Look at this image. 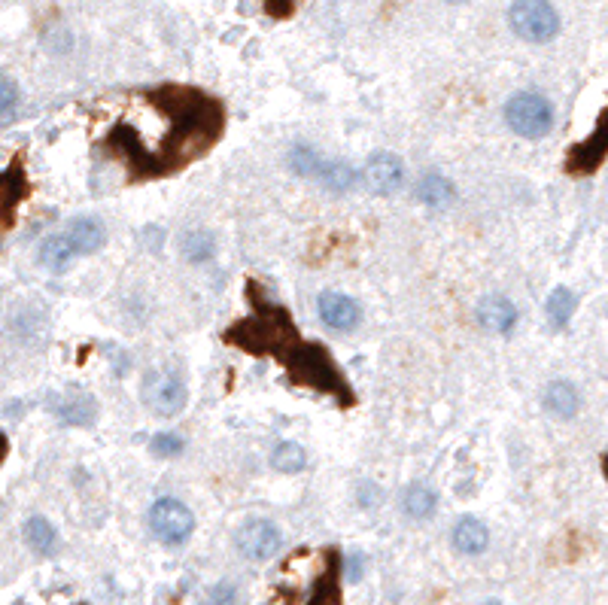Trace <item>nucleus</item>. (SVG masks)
<instances>
[{"label":"nucleus","instance_id":"obj_1","mask_svg":"<svg viewBox=\"0 0 608 605\" xmlns=\"http://www.w3.org/2000/svg\"><path fill=\"white\" fill-rule=\"evenodd\" d=\"M152 116L165 119L159 137H131V140H104V153L128 168L134 180H149L174 174L204 153L222 137L225 113L216 98L192 86H156L140 92Z\"/></svg>","mask_w":608,"mask_h":605},{"label":"nucleus","instance_id":"obj_2","mask_svg":"<svg viewBox=\"0 0 608 605\" xmlns=\"http://www.w3.org/2000/svg\"><path fill=\"white\" fill-rule=\"evenodd\" d=\"M505 122L517 137L542 140L554 128V107L542 92L523 89V92H514L505 101Z\"/></svg>","mask_w":608,"mask_h":605},{"label":"nucleus","instance_id":"obj_3","mask_svg":"<svg viewBox=\"0 0 608 605\" xmlns=\"http://www.w3.org/2000/svg\"><path fill=\"white\" fill-rule=\"evenodd\" d=\"M508 25L526 43H551L560 34V13L551 0H514Z\"/></svg>","mask_w":608,"mask_h":605},{"label":"nucleus","instance_id":"obj_4","mask_svg":"<svg viewBox=\"0 0 608 605\" xmlns=\"http://www.w3.org/2000/svg\"><path fill=\"white\" fill-rule=\"evenodd\" d=\"M140 396H143V405L156 414V417H177L183 414L186 402H189V390H186V381L171 371V368H149L146 377H143V387H140Z\"/></svg>","mask_w":608,"mask_h":605},{"label":"nucleus","instance_id":"obj_5","mask_svg":"<svg viewBox=\"0 0 608 605\" xmlns=\"http://www.w3.org/2000/svg\"><path fill=\"white\" fill-rule=\"evenodd\" d=\"M149 533L156 536L162 545L168 548H177V545H186L195 533V514L186 502L174 499V496H162L149 505Z\"/></svg>","mask_w":608,"mask_h":605},{"label":"nucleus","instance_id":"obj_6","mask_svg":"<svg viewBox=\"0 0 608 605\" xmlns=\"http://www.w3.org/2000/svg\"><path fill=\"white\" fill-rule=\"evenodd\" d=\"M283 545V536L274 520L268 517H250L241 523L238 536H235V548L241 551V557L253 560V563H265L271 560Z\"/></svg>","mask_w":608,"mask_h":605},{"label":"nucleus","instance_id":"obj_7","mask_svg":"<svg viewBox=\"0 0 608 605\" xmlns=\"http://www.w3.org/2000/svg\"><path fill=\"white\" fill-rule=\"evenodd\" d=\"M605 159H608V110H602L593 131L569 149V171L572 174H593Z\"/></svg>","mask_w":608,"mask_h":605},{"label":"nucleus","instance_id":"obj_8","mask_svg":"<svg viewBox=\"0 0 608 605\" xmlns=\"http://www.w3.org/2000/svg\"><path fill=\"white\" fill-rule=\"evenodd\" d=\"M317 314H320V320H323L329 329H335V332H353V329L362 323L359 301L350 298L347 292H338V289L320 292V298H317Z\"/></svg>","mask_w":608,"mask_h":605},{"label":"nucleus","instance_id":"obj_9","mask_svg":"<svg viewBox=\"0 0 608 605\" xmlns=\"http://www.w3.org/2000/svg\"><path fill=\"white\" fill-rule=\"evenodd\" d=\"M365 183L371 192L377 195H390L396 192L402 183H405V165L399 156L393 153H374L368 162H365V171H362Z\"/></svg>","mask_w":608,"mask_h":605},{"label":"nucleus","instance_id":"obj_10","mask_svg":"<svg viewBox=\"0 0 608 605\" xmlns=\"http://www.w3.org/2000/svg\"><path fill=\"white\" fill-rule=\"evenodd\" d=\"M70 247L76 250V256H95L98 250H104L107 244V229H104V222L98 216H73L67 222V229H64Z\"/></svg>","mask_w":608,"mask_h":605},{"label":"nucleus","instance_id":"obj_11","mask_svg":"<svg viewBox=\"0 0 608 605\" xmlns=\"http://www.w3.org/2000/svg\"><path fill=\"white\" fill-rule=\"evenodd\" d=\"M478 323L487 329V332H496V335H508L514 326H517V308H514V301L493 292L487 298H481V305H478Z\"/></svg>","mask_w":608,"mask_h":605},{"label":"nucleus","instance_id":"obj_12","mask_svg":"<svg viewBox=\"0 0 608 605\" xmlns=\"http://www.w3.org/2000/svg\"><path fill=\"white\" fill-rule=\"evenodd\" d=\"M450 542H453V548L460 551V554H466V557H478V554H484L487 545H490V529L484 526V520L466 514V517H460V520L453 523Z\"/></svg>","mask_w":608,"mask_h":605},{"label":"nucleus","instance_id":"obj_13","mask_svg":"<svg viewBox=\"0 0 608 605\" xmlns=\"http://www.w3.org/2000/svg\"><path fill=\"white\" fill-rule=\"evenodd\" d=\"M37 259H40V265L49 271V274H64L70 265H73V259H76V250L70 247V241H67V235H49L43 244H40V250H37Z\"/></svg>","mask_w":608,"mask_h":605},{"label":"nucleus","instance_id":"obj_14","mask_svg":"<svg viewBox=\"0 0 608 605\" xmlns=\"http://www.w3.org/2000/svg\"><path fill=\"white\" fill-rule=\"evenodd\" d=\"M545 408L548 414L560 417V420H572L581 408V396L575 390V384L569 381H554L548 390H545Z\"/></svg>","mask_w":608,"mask_h":605},{"label":"nucleus","instance_id":"obj_15","mask_svg":"<svg viewBox=\"0 0 608 605\" xmlns=\"http://www.w3.org/2000/svg\"><path fill=\"white\" fill-rule=\"evenodd\" d=\"M58 417L70 426H92L98 417V402L89 393H67L58 405Z\"/></svg>","mask_w":608,"mask_h":605},{"label":"nucleus","instance_id":"obj_16","mask_svg":"<svg viewBox=\"0 0 608 605\" xmlns=\"http://www.w3.org/2000/svg\"><path fill=\"white\" fill-rule=\"evenodd\" d=\"M25 542H28V548H31L34 554H40V557H49V554L58 551V533H55V526H52L46 517H40V514H34V517L25 520Z\"/></svg>","mask_w":608,"mask_h":605},{"label":"nucleus","instance_id":"obj_17","mask_svg":"<svg viewBox=\"0 0 608 605\" xmlns=\"http://www.w3.org/2000/svg\"><path fill=\"white\" fill-rule=\"evenodd\" d=\"M575 308H578V298L569 286H557L548 301H545V314H548V323L554 329H566L575 317Z\"/></svg>","mask_w":608,"mask_h":605},{"label":"nucleus","instance_id":"obj_18","mask_svg":"<svg viewBox=\"0 0 608 605\" xmlns=\"http://www.w3.org/2000/svg\"><path fill=\"white\" fill-rule=\"evenodd\" d=\"M271 469L280 475H298L308 469V453H304V447L295 441H280L271 450Z\"/></svg>","mask_w":608,"mask_h":605},{"label":"nucleus","instance_id":"obj_19","mask_svg":"<svg viewBox=\"0 0 608 605\" xmlns=\"http://www.w3.org/2000/svg\"><path fill=\"white\" fill-rule=\"evenodd\" d=\"M417 198L426 204V207H447L453 198H456V189H453V183L447 180V177H441V174H426V177H420V183H417Z\"/></svg>","mask_w":608,"mask_h":605},{"label":"nucleus","instance_id":"obj_20","mask_svg":"<svg viewBox=\"0 0 608 605\" xmlns=\"http://www.w3.org/2000/svg\"><path fill=\"white\" fill-rule=\"evenodd\" d=\"M435 508H438V496H435L432 487H426V484H411V487H405V493H402V511H405L408 517L426 520V517H432Z\"/></svg>","mask_w":608,"mask_h":605},{"label":"nucleus","instance_id":"obj_21","mask_svg":"<svg viewBox=\"0 0 608 605\" xmlns=\"http://www.w3.org/2000/svg\"><path fill=\"white\" fill-rule=\"evenodd\" d=\"M326 162H329V159H323L317 149L308 146V143H295L292 153H289V168H292L298 177H308V180H320Z\"/></svg>","mask_w":608,"mask_h":605},{"label":"nucleus","instance_id":"obj_22","mask_svg":"<svg viewBox=\"0 0 608 605\" xmlns=\"http://www.w3.org/2000/svg\"><path fill=\"white\" fill-rule=\"evenodd\" d=\"M28 195V177L22 171V165H10L4 171V213H7V225H13V213L19 207V201Z\"/></svg>","mask_w":608,"mask_h":605},{"label":"nucleus","instance_id":"obj_23","mask_svg":"<svg viewBox=\"0 0 608 605\" xmlns=\"http://www.w3.org/2000/svg\"><path fill=\"white\" fill-rule=\"evenodd\" d=\"M338 575H341V566H338L335 554H329V566H326L323 578L317 581V590H314V596H311L308 605H344L341 602V587H338L341 581H338Z\"/></svg>","mask_w":608,"mask_h":605},{"label":"nucleus","instance_id":"obj_24","mask_svg":"<svg viewBox=\"0 0 608 605\" xmlns=\"http://www.w3.org/2000/svg\"><path fill=\"white\" fill-rule=\"evenodd\" d=\"M180 250H183V256L189 262H207L216 253V238L210 232H201V229L198 232H186L183 241H180Z\"/></svg>","mask_w":608,"mask_h":605},{"label":"nucleus","instance_id":"obj_25","mask_svg":"<svg viewBox=\"0 0 608 605\" xmlns=\"http://www.w3.org/2000/svg\"><path fill=\"white\" fill-rule=\"evenodd\" d=\"M320 183L323 186H329L332 192H347L353 183H356V171L347 165V162H326V168H323V177H320Z\"/></svg>","mask_w":608,"mask_h":605},{"label":"nucleus","instance_id":"obj_26","mask_svg":"<svg viewBox=\"0 0 608 605\" xmlns=\"http://www.w3.org/2000/svg\"><path fill=\"white\" fill-rule=\"evenodd\" d=\"M183 447H186V441L177 432H159L149 441V450L156 453V457H180Z\"/></svg>","mask_w":608,"mask_h":605},{"label":"nucleus","instance_id":"obj_27","mask_svg":"<svg viewBox=\"0 0 608 605\" xmlns=\"http://www.w3.org/2000/svg\"><path fill=\"white\" fill-rule=\"evenodd\" d=\"M0 98H4V122H10L13 116H16V83L10 80V77H4L0 80Z\"/></svg>","mask_w":608,"mask_h":605},{"label":"nucleus","instance_id":"obj_28","mask_svg":"<svg viewBox=\"0 0 608 605\" xmlns=\"http://www.w3.org/2000/svg\"><path fill=\"white\" fill-rule=\"evenodd\" d=\"M235 599V590H232V584H219V587H213V602H219V605H228Z\"/></svg>","mask_w":608,"mask_h":605},{"label":"nucleus","instance_id":"obj_29","mask_svg":"<svg viewBox=\"0 0 608 605\" xmlns=\"http://www.w3.org/2000/svg\"><path fill=\"white\" fill-rule=\"evenodd\" d=\"M347 575H350V581H359V575H362V557H350L347 560Z\"/></svg>","mask_w":608,"mask_h":605},{"label":"nucleus","instance_id":"obj_30","mask_svg":"<svg viewBox=\"0 0 608 605\" xmlns=\"http://www.w3.org/2000/svg\"><path fill=\"white\" fill-rule=\"evenodd\" d=\"M371 499H374V484H365V487L359 490V505H374Z\"/></svg>","mask_w":608,"mask_h":605},{"label":"nucleus","instance_id":"obj_31","mask_svg":"<svg viewBox=\"0 0 608 605\" xmlns=\"http://www.w3.org/2000/svg\"><path fill=\"white\" fill-rule=\"evenodd\" d=\"M481 605H505V602H499V599H487V602H481Z\"/></svg>","mask_w":608,"mask_h":605},{"label":"nucleus","instance_id":"obj_32","mask_svg":"<svg viewBox=\"0 0 608 605\" xmlns=\"http://www.w3.org/2000/svg\"><path fill=\"white\" fill-rule=\"evenodd\" d=\"M447 4H469V0H447Z\"/></svg>","mask_w":608,"mask_h":605},{"label":"nucleus","instance_id":"obj_33","mask_svg":"<svg viewBox=\"0 0 608 605\" xmlns=\"http://www.w3.org/2000/svg\"><path fill=\"white\" fill-rule=\"evenodd\" d=\"M602 469H605V475H608V453H605V463H602Z\"/></svg>","mask_w":608,"mask_h":605}]
</instances>
